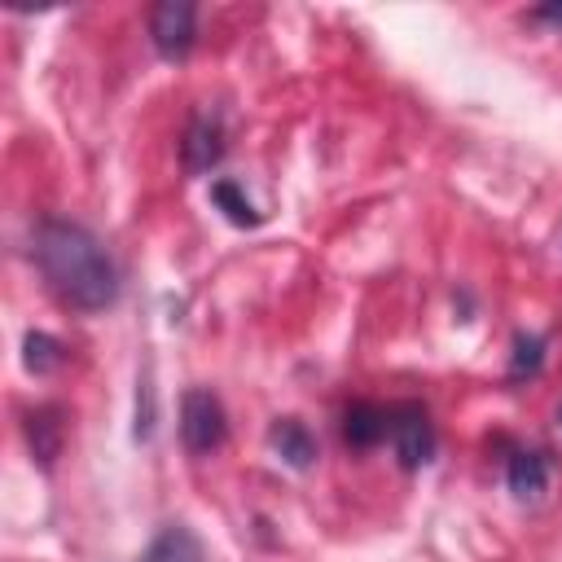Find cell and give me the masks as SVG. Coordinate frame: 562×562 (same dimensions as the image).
Returning a JSON list of instances; mask_svg holds the SVG:
<instances>
[{
  "instance_id": "6da1fadb",
  "label": "cell",
  "mask_w": 562,
  "mask_h": 562,
  "mask_svg": "<svg viewBox=\"0 0 562 562\" xmlns=\"http://www.w3.org/2000/svg\"><path fill=\"white\" fill-rule=\"evenodd\" d=\"M31 255L44 285L75 312H105L119 299V268L83 224L44 220L35 228Z\"/></svg>"
},
{
  "instance_id": "7a4b0ae2",
  "label": "cell",
  "mask_w": 562,
  "mask_h": 562,
  "mask_svg": "<svg viewBox=\"0 0 562 562\" xmlns=\"http://www.w3.org/2000/svg\"><path fill=\"white\" fill-rule=\"evenodd\" d=\"M224 439H228V413H224L220 395L206 391V386L184 391V400H180V443L193 457H211V452L224 448Z\"/></svg>"
},
{
  "instance_id": "3957f363",
  "label": "cell",
  "mask_w": 562,
  "mask_h": 562,
  "mask_svg": "<svg viewBox=\"0 0 562 562\" xmlns=\"http://www.w3.org/2000/svg\"><path fill=\"white\" fill-rule=\"evenodd\" d=\"M149 40L162 61H184L198 40V4L189 0H162L149 13Z\"/></svg>"
},
{
  "instance_id": "277c9868",
  "label": "cell",
  "mask_w": 562,
  "mask_h": 562,
  "mask_svg": "<svg viewBox=\"0 0 562 562\" xmlns=\"http://www.w3.org/2000/svg\"><path fill=\"white\" fill-rule=\"evenodd\" d=\"M391 443L404 470H422L435 461V426L422 404H395L391 408Z\"/></svg>"
},
{
  "instance_id": "5b68a950",
  "label": "cell",
  "mask_w": 562,
  "mask_h": 562,
  "mask_svg": "<svg viewBox=\"0 0 562 562\" xmlns=\"http://www.w3.org/2000/svg\"><path fill=\"white\" fill-rule=\"evenodd\" d=\"M224 123H220V114H206V110H198L193 119H189V127H184V140H180V162H184V171L189 176H202V171H211L220 158H224Z\"/></svg>"
},
{
  "instance_id": "8992f818",
  "label": "cell",
  "mask_w": 562,
  "mask_h": 562,
  "mask_svg": "<svg viewBox=\"0 0 562 562\" xmlns=\"http://www.w3.org/2000/svg\"><path fill=\"white\" fill-rule=\"evenodd\" d=\"M61 439H66V422H61V408L57 404H44V408H31L26 413V443H31V457L44 470L61 457Z\"/></svg>"
},
{
  "instance_id": "52a82bcc",
  "label": "cell",
  "mask_w": 562,
  "mask_h": 562,
  "mask_svg": "<svg viewBox=\"0 0 562 562\" xmlns=\"http://www.w3.org/2000/svg\"><path fill=\"white\" fill-rule=\"evenodd\" d=\"M268 443H272V452H277L285 465H294V470H307V465L316 461V439H312V430H307L299 417H277L272 430H268Z\"/></svg>"
},
{
  "instance_id": "ba28073f",
  "label": "cell",
  "mask_w": 562,
  "mask_h": 562,
  "mask_svg": "<svg viewBox=\"0 0 562 562\" xmlns=\"http://www.w3.org/2000/svg\"><path fill=\"white\" fill-rule=\"evenodd\" d=\"M391 435V408H378V404H351L342 413V439L347 448H373Z\"/></svg>"
},
{
  "instance_id": "9c48e42d",
  "label": "cell",
  "mask_w": 562,
  "mask_h": 562,
  "mask_svg": "<svg viewBox=\"0 0 562 562\" xmlns=\"http://www.w3.org/2000/svg\"><path fill=\"white\" fill-rule=\"evenodd\" d=\"M505 479H509V492L518 496V501H536L544 487H549V457L544 452H514L509 457V470H505Z\"/></svg>"
},
{
  "instance_id": "30bf717a",
  "label": "cell",
  "mask_w": 562,
  "mask_h": 562,
  "mask_svg": "<svg viewBox=\"0 0 562 562\" xmlns=\"http://www.w3.org/2000/svg\"><path fill=\"white\" fill-rule=\"evenodd\" d=\"M145 562H206V553H202V540L184 522H171L154 536V544L145 549Z\"/></svg>"
},
{
  "instance_id": "8fae6325",
  "label": "cell",
  "mask_w": 562,
  "mask_h": 562,
  "mask_svg": "<svg viewBox=\"0 0 562 562\" xmlns=\"http://www.w3.org/2000/svg\"><path fill=\"white\" fill-rule=\"evenodd\" d=\"M211 202H215V206L224 211V220L237 224V228H259V224H263V211H255L250 198L241 193V184L228 180V176H220V180L211 184Z\"/></svg>"
},
{
  "instance_id": "7c38bea8",
  "label": "cell",
  "mask_w": 562,
  "mask_h": 562,
  "mask_svg": "<svg viewBox=\"0 0 562 562\" xmlns=\"http://www.w3.org/2000/svg\"><path fill=\"white\" fill-rule=\"evenodd\" d=\"M61 360H66V351H61V342H57L53 334H40V329H31V334L22 338V364H26L35 378L53 373Z\"/></svg>"
},
{
  "instance_id": "4fadbf2b",
  "label": "cell",
  "mask_w": 562,
  "mask_h": 562,
  "mask_svg": "<svg viewBox=\"0 0 562 562\" xmlns=\"http://www.w3.org/2000/svg\"><path fill=\"white\" fill-rule=\"evenodd\" d=\"M544 364V338L540 334H518L514 338V356H509V382L536 378Z\"/></svg>"
},
{
  "instance_id": "5bb4252c",
  "label": "cell",
  "mask_w": 562,
  "mask_h": 562,
  "mask_svg": "<svg viewBox=\"0 0 562 562\" xmlns=\"http://www.w3.org/2000/svg\"><path fill=\"white\" fill-rule=\"evenodd\" d=\"M536 18H540V22H553V26L562 31V4H544V9H536Z\"/></svg>"
},
{
  "instance_id": "9a60e30c",
  "label": "cell",
  "mask_w": 562,
  "mask_h": 562,
  "mask_svg": "<svg viewBox=\"0 0 562 562\" xmlns=\"http://www.w3.org/2000/svg\"><path fill=\"white\" fill-rule=\"evenodd\" d=\"M558 422H562V408H558Z\"/></svg>"
}]
</instances>
